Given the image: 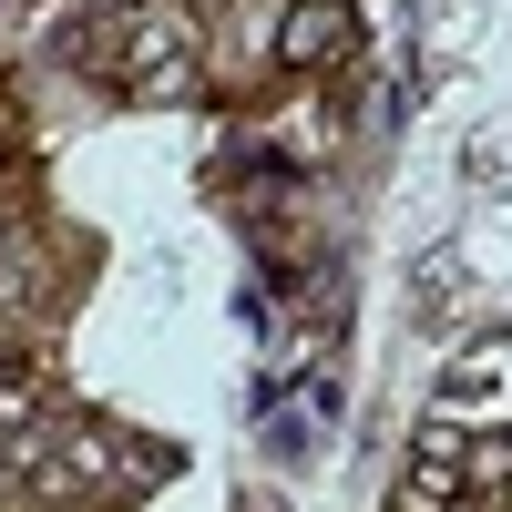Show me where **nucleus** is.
Returning a JSON list of instances; mask_svg holds the SVG:
<instances>
[{
  "mask_svg": "<svg viewBox=\"0 0 512 512\" xmlns=\"http://www.w3.org/2000/svg\"><path fill=\"white\" fill-rule=\"evenodd\" d=\"M410 451H420V461H461V431H451V420H420Z\"/></svg>",
  "mask_w": 512,
  "mask_h": 512,
  "instance_id": "obj_2",
  "label": "nucleus"
},
{
  "mask_svg": "<svg viewBox=\"0 0 512 512\" xmlns=\"http://www.w3.org/2000/svg\"><path fill=\"white\" fill-rule=\"evenodd\" d=\"M328 52H349V11L338 0H297L287 11V62H328Z\"/></svg>",
  "mask_w": 512,
  "mask_h": 512,
  "instance_id": "obj_1",
  "label": "nucleus"
}]
</instances>
